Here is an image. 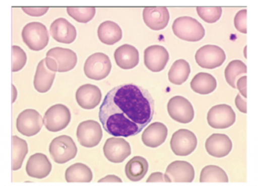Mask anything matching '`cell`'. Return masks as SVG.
Returning <instances> with one entry per match:
<instances>
[{
    "label": "cell",
    "mask_w": 258,
    "mask_h": 186,
    "mask_svg": "<svg viewBox=\"0 0 258 186\" xmlns=\"http://www.w3.org/2000/svg\"><path fill=\"white\" fill-rule=\"evenodd\" d=\"M155 103L151 94L134 84L113 87L100 107L104 129L113 137L137 135L153 119Z\"/></svg>",
    "instance_id": "1"
},
{
    "label": "cell",
    "mask_w": 258,
    "mask_h": 186,
    "mask_svg": "<svg viewBox=\"0 0 258 186\" xmlns=\"http://www.w3.org/2000/svg\"><path fill=\"white\" fill-rule=\"evenodd\" d=\"M172 30L177 37L187 42H199L206 34L203 26L195 18L187 16L177 18L173 23Z\"/></svg>",
    "instance_id": "2"
},
{
    "label": "cell",
    "mask_w": 258,
    "mask_h": 186,
    "mask_svg": "<svg viewBox=\"0 0 258 186\" xmlns=\"http://www.w3.org/2000/svg\"><path fill=\"white\" fill-rule=\"evenodd\" d=\"M22 39L30 50L39 51L48 45L49 35L46 27L42 23L32 22L23 29Z\"/></svg>",
    "instance_id": "3"
},
{
    "label": "cell",
    "mask_w": 258,
    "mask_h": 186,
    "mask_svg": "<svg viewBox=\"0 0 258 186\" xmlns=\"http://www.w3.org/2000/svg\"><path fill=\"white\" fill-rule=\"evenodd\" d=\"M49 153L54 162L65 164L77 156V147L71 137L62 135L50 143Z\"/></svg>",
    "instance_id": "4"
},
{
    "label": "cell",
    "mask_w": 258,
    "mask_h": 186,
    "mask_svg": "<svg viewBox=\"0 0 258 186\" xmlns=\"http://www.w3.org/2000/svg\"><path fill=\"white\" fill-rule=\"evenodd\" d=\"M112 69L111 61L107 54L95 53L88 57L84 65V72L90 79L100 81L108 76Z\"/></svg>",
    "instance_id": "5"
},
{
    "label": "cell",
    "mask_w": 258,
    "mask_h": 186,
    "mask_svg": "<svg viewBox=\"0 0 258 186\" xmlns=\"http://www.w3.org/2000/svg\"><path fill=\"white\" fill-rule=\"evenodd\" d=\"M71 120L69 109L62 104H57L50 107L43 119V124L48 131L58 132L65 129Z\"/></svg>",
    "instance_id": "6"
},
{
    "label": "cell",
    "mask_w": 258,
    "mask_h": 186,
    "mask_svg": "<svg viewBox=\"0 0 258 186\" xmlns=\"http://www.w3.org/2000/svg\"><path fill=\"white\" fill-rule=\"evenodd\" d=\"M195 59L197 64L203 69H213L219 67L224 63L226 54L219 46L207 45L197 51Z\"/></svg>",
    "instance_id": "7"
},
{
    "label": "cell",
    "mask_w": 258,
    "mask_h": 186,
    "mask_svg": "<svg viewBox=\"0 0 258 186\" xmlns=\"http://www.w3.org/2000/svg\"><path fill=\"white\" fill-rule=\"evenodd\" d=\"M77 137L79 143L83 147H95L102 140L103 131L101 125L93 120L82 122L77 128Z\"/></svg>",
    "instance_id": "8"
},
{
    "label": "cell",
    "mask_w": 258,
    "mask_h": 186,
    "mask_svg": "<svg viewBox=\"0 0 258 186\" xmlns=\"http://www.w3.org/2000/svg\"><path fill=\"white\" fill-rule=\"evenodd\" d=\"M170 146L174 155L187 156L197 149V138L189 130H178L171 137Z\"/></svg>",
    "instance_id": "9"
},
{
    "label": "cell",
    "mask_w": 258,
    "mask_h": 186,
    "mask_svg": "<svg viewBox=\"0 0 258 186\" xmlns=\"http://www.w3.org/2000/svg\"><path fill=\"white\" fill-rule=\"evenodd\" d=\"M209 125L215 129H226L234 125L236 113L227 104H219L211 108L207 115Z\"/></svg>",
    "instance_id": "10"
},
{
    "label": "cell",
    "mask_w": 258,
    "mask_h": 186,
    "mask_svg": "<svg viewBox=\"0 0 258 186\" xmlns=\"http://www.w3.org/2000/svg\"><path fill=\"white\" fill-rule=\"evenodd\" d=\"M43 125L42 116L34 110H24L17 119V129L18 132L26 137L36 135Z\"/></svg>",
    "instance_id": "11"
},
{
    "label": "cell",
    "mask_w": 258,
    "mask_h": 186,
    "mask_svg": "<svg viewBox=\"0 0 258 186\" xmlns=\"http://www.w3.org/2000/svg\"><path fill=\"white\" fill-rule=\"evenodd\" d=\"M168 112L171 119L181 124L192 122L195 115L191 103L181 96L174 97L168 101Z\"/></svg>",
    "instance_id": "12"
},
{
    "label": "cell",
    "mask_w": 258,
    "mask_h": 186,
    "mask_svg": "<svg viewBox=\"0 0 258 186\" xmlns=\"http://www.w3.org/2000/svg\"><path fill=\"white\" fill-rule=\"evenodd\" d=\"M104 154L110 162L122 163L132 153L130 144L120 137H111L107 139L104 146Z\"/></svg>",
    "instance_id": "13"
},
{
    "label": "cell",
    "mask_w": 258,
    "mask_h": 186,
    "mask_svg": "<svg viewBox=\"0 0 258 186\" xmlns=\"http://www.w3.org/2000/svg\"><path fill=\"white\" fill-rule=\"evenodd\" d=\"M165 178L166 182H192L195 170L187 161H175L167 167Z\"/></svg>",
    "instance_id": "14"
},
{
    "label": "cell",
    "mask_w": 258,
    "mask_h": 186,
    "mask_svg": "<svg viewBox=\"0 0 258 186\" xmlns=\"http://www.w3.org/2000/svg\"><path fill=\"white\" fill-rule=\"evenodd\" d=\"M169 60L166 48L161 45H152L144 51V63L152 72L163 70Z\"/></svg>",
    "instance_id": "15"
},
{
    "label": "cell",
    "mask_w": 258,
    "mask_h": 186,
    "mask_svg": "<svg viewBox=\"0 0 258 186\" xmlns=\"http://www.w3.org/2000/svg\"><path fill=\"white\" fill-rule=\"evenodd\" d=\"M233 149V143L226 134H213L206 141V149L209 155L215 158L227 156Z\"/></svg>",
    "instance_id": "16"
},
{
    "label": "cell",
    "mask_w": 258,
    "mask_h": 186,
    "mask_svg": "<svg viewBox=\"0 0 258 186\" xmlns=\"http://www.w3.org/2000/svg\"><path fill=\"white\" fill-rule=\"evenodd\" d=\"M51 162L46 155L36 153L31 155L26 165V172L30 177L42 179L47 177L51 171Z\"/></svg>",
    "instance_id": "17"
},
{
    "label": "cell",
    "mask_w": 258,
    "mask_h": 186,
    "mask_svg": "<svg viewBox=\"0 0 258 186\" xmlns=\"http://www.w3.org/2000/svg\"><path fill=\"white\" fill-rule=\"evenodd\" d=\"M46 57H51L55 62L57 66V72H65L72 70L77 63V54L68 48H51L47 52Z\"/></svg>",
    "instance_id": "18"
},
{
    "label": "cell",
    "mask_w": 258,
    "mask_h": 186,
    "mask_svg": "<svg viewBox=\"0 0 258 186\" xmlns=\"http://www.w3.org/2000/svg\"><path fill=\"white\" fill-rule=\"evenodd\" d=\"M102 94L99 87L86 84L79 87L76 93L77 104L85 110H93L99 105Z\"/></svg>",
    "instance_id": "19"
},
{
    "label": "cell",
    "mask_w": 258,
    "mask_h": 186,
    "mask_svg": "<svg viewBox=\"0 0 258 186\" xmlns=\"http://www.w3.org/2000/svg\"><path fill=\"white\" fill-rule=\"evenodd\" d=\"M143 18L146 25L151 30H163L169 21V12L165 7H147L143 12Z\"/></svg>",
    "instance_id": "20"
},
{
    "label": "cell",
    "mask_w": 258,
    "mask_h": 186,
    "mask_svg": "<svg viewBox=\"0 0 258 186\" xmlns=\"http://www.w3.org/2000/svg\"><path fill=\"white\" fill-rule=\"evenodd\" d=\"M50 33L53 39L63 44H71L77 38V30L68 20L60 18L55 20L50 27Z\"/></svg>",
    "instance_id": "21"
},
{
    "label": "cell",
    "mask_w": 258,
    "mask_h": 186,
    "mask_svg": "<svg viewBox=\"0 0 258 186\" xmlns=\"http://www.w3.org/2000/svg\"><path fill=\"white\" fill-rule=\"evenodd\" d=\"M168 136V128L164 124L155 122L147 127L143 132L142 142L150 148H157L163 144Z\"/></svg>",
    "instance_id": "22"
},
{
    "label": "cell",
    "mask_w": 258,
    "mask_h": 186,
    "mask_svg": "<svg viewBox=\"0 0 258 186\" xmlns=\"http://www.w3.org/2000/svg\"><path fill=\"white\" fill-rule=\"evenodd\" d=\"M56 72L49 67L45 62V59L41 60L37 66L35 74V89L39 93H46L51 89L55 78Z\"/></svg>",
    "instance_id": "23"
},
{
    "label": "cell",
    "mask_w": 258,
    "mask_h": 186,
    "mask_svg": "<svg viewBox=\"0 0 258 186\" xmlns=\"http://www.w3.org/2000/svg\"><path fill=\"white\" fill-rule=\"evenodd\" d=\"M114 58L121 69H133L139 63V52L135 47L125 44L115 51Z\"/></svg>",
    "instance_id": "24"
},
{
    "label": "cell",
    "mask_w": 258,
    "mask_h": 186,
    "mask_svg": "<svg viewBox=\"0 0 258 186\" xmlns=\"http://www.w3.org/2000/svg\"><path fill=\"white\" fill-rule=\"evenodd\" d=\"M98 36L102 43L113 45L122 39V29L116 23L105 21L98 27Z\"/></svg>",
    "instance_id": "25"
},
{
    "label": "cell",
    "mask_w": 258,
    "mask_h": 186,
    "mask_svg": "<svg viewBox=\"0 0 258 186\" xmlns=\"http://www.w3.org/2000/svg\"><path fill=\"white\" fill-rule=\"evenodd\" d=\"M148 162L141 156L132 158L125 165V175L129 180L138 182L141 180L148 171Z\"/></svg>",
    "instance_id": "26"
},
{
    "label": "cell",
    "mask_w": 258,
    "mask_h": 186,
    "mask_svg": "<svg viewBox=\"0 0 258 186\" xmlns=\"http://www.w3.org/2000/svg\"><path fill=\"white\" fill-rule=\"evenodd\" d=\"M190 87L196 93L203 95H209L216 89L217 81L211 74L200 72L192 78Z\"/></svg>",
    "instance_id": "27"
},
{
    "label": "cell",
    "mask_w": 258,
    "mask_h": 186,
    "mask_svg": "<svg viewBox=\"0 0 258 186\" xmlns=\"http://www.w3.org/2000/svg\"><path fill=\"white\" fill-rule=\"evenodd\" d=\"M65 179L68 182H90L93 179V173L86 164L77 163L67 169Z\"/></svg>",
    "instance_id": "28"
},
{
    "label": "cell",
    "mask_w": 258,
    "mask_h": 186,
    "mask_svg": "<svg viewBox=\"0 0 258 186\" xmlns=\"http://www.w3.org/2000/svg\"><path fill=\"white\" fill-rule=\"evenodd\" d=\"M190 74V66L185 60H177L173 63L168 72V79L172 84L180 85L187 80Z\"/></svg>",
    "instance_id": "29"
},
{
    "label": "cell",
    "mask_w": 258,
    "mask_h": 186,
    "mask_svg": "<svg viewBox=\"0 0 258 186\" xmlns=\"http://www.w3.org/2000/svg\"><path fill=\"white\" fill-rule=\"evenodd\" d=\"M247 73V66L239 60H234L229 63L224 71L226 81L233 88H236V81L239 77Z\"/></svg>",
    "instance_id": "30"
},
{
    "label": "cell",
    "mask_w": 258,
    "mask_h": 186,
    "mask_svg": "<svg viewBox=\"0 0 258 186\" xmlns=\"http://www.w3.org/2000/svg\"><path fill=\"white\" fill-rule=\"evenodd\" d=\"M200 182H228L227 173L216 165H208L202 170Z\"/></svg>",
    "instance_id": "31"
},
{
    "label": "cell",
    "mask_w": 258,
    "mask_h": 186,
    "mask_svg": "<svg viewBox=\"0 0 258 186\" xmlns=\"http://www.w3.org/2000/svg\"><path fill=\"white\" fill-rule=\"evenodd\" d=\"M13 170H18L22 167L26 155L28 153V146L25 140L17 136H13Z\"/></svg>",
    "instance_id": "32"
},
{
    "label": "cell",
    "mask_w": 258,
    "mask_h": 186,
    "mask_svg": "<svg viewBox=\"0 0 258 186\" xmlns=\"http://www.w3.org/2000/svg\"><path fill=\"white\" fill-rule=\"evenodd\" d=\"M68 15L77 22L88 23L92 21L96 13L95 8H68Z\"/></svg>",
    "instance_id": "33"
},
{
    "label": "cell",
    "mask_w": 258,
    "mask_h": 186,
    "mask_svg": "<svg viewBox=\"0 0 258 186\" xmlns=\"http://www.w3.org/2000/svg\"><path fill=\"white\" fill-rule=\"evenodd\" d=\"M199 16L209 24L217 22L222 15L221 7H197Z\"/></svg>",
    "instance_id": "34"
},
{
    "label": "cell",
    "mask_w": 258,
    "mask_h": 186,
    "mask_svg": "<svg viewBox=\"0 0 258 186\" xmlns=\"http://www.w3.org/2000/svg\"><path fill=\"white\" fill-rule=\"evenodd\" d=\"M12 52H13V72H18L21 70L25 66L27 63V54L23 51L22 48L19 46L13 45L12 47Z\"/></svg>",
    "instance_id": "35"
},
{
    "label": "cell",
    "mask_w": 258,
    "mask_h": 186,
    "mask_svg": "<svg viewBox=\"0 0 258 186\" xmlns=\"http://www.w3.org/2000/svg\"><path fill=\"white\" fill-rule=\"evenodd\" d=\"M247 9H242L237 12L234 18V25L236 30L243 34L247 33Z\"/></svg>",
    "instance_id": "36"
},
{
    "label": "cell",
    "mask_w": 258,
    "mask_h": 186,
    "mask_svg": "<svg viewBox=\"0 0 258 186\" xmlns=\"http://www.w3.org/2000/svg\"><path fill=\"white\" fill-rule=\"evenodd\" d=\"M22 10L30 16L40 17L45 15L48 12V8L23 7Z\"/></svg>",
    "instance_id": "37"
},
{
    "label": "cell",
    "mask_w": 258,
    "mask_h": 186,
    "mask_svg": "<svg viewBox=\"0 0 258 186\" xmlns=\"http://www.w3.org/2000/svg\"><path fill=\"white\" fill-rule=\"evenodd\" d=\"M236 88L239 89L240 95L243 97L245 99L247 98V76L244 75V76L240 77L236 81Z\"/></svg>",
    "instance_id": "38"
},
{
    "label": "cell",
    "mask_w": 258,
    "mask_h": 186,
    "mask_svg": "<svg viewBox=\"0 0 258 186\" xmlns=\"http://www.w3.org/2000/svg\"><path fill=\"white\" fill-rule=\"evenodd\" d=\"M235 104H236V107L241 113H245V114L247 113L246 99L242 98L240 94L236 96V99H235Z\"/></svg>",
    "instance_id": "39"
},
{
    "label": "cell",
    "mask_w": 258,
    "mask_h": 186,
    "mask_svg": "<svg viewBox=\"0 0 258 186\" xmlns=\"http://www.w3.org/2000/svg\"><path fill=\"white\" fill-rule=\"evenodd\" d=\"M147 182H166L165 175L161 172L152 173L147 179Z\"/></svg>",
    "instance_id": "40"
},
{
    "label": "cell",
    "mask_w": 258,
    "mask_h": 186,
    "mask_svg": "<svg viewBox=\"0 0 258 186\" xmlns=\"http://www.w3.org/2000/svg\"><path fill=\"white\" fill-rule=\"evenodd\" d=\"M122 179L116 175H108L98 180V182H122Z\"/></svg>",
    "instance_id": "41"
},
{
    "label": "cell",
    "mask_w": 258,
    "mask_h": 186,
    "mask_svg": "<svg viewBox=\"0 0 258 186\" xmlns=\"http://www.w3.org/2000/svg\"><path fill=\"white\" fill-rule=\"evenodd\" d=\"M246 51H247V46H245V48H244V55H245V59H247Z\"/></svg>",
    "instance_id": "42"
}]
</instances>
